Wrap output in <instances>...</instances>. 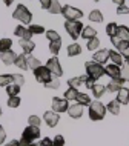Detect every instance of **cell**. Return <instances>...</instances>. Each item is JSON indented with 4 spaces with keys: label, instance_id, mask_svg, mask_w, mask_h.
<instances>
[{
    "label": "cell",
    "instance_id": "obj_1",
    "mask_svg": "<svg viewBox=\"0 0 129 146\" xmlns=\"http://www.w3.org/2000/svg\"><path fill=\"white\" fill-rule=\"evenodd\" d=\"M40 135H42L40 126L28 125V128H25V131L22 134V139L19 140V146H28L29 143H32L34 140L40 139Z\"/></svg>",
    "mask_w": 129,
    "mask_h": 146
},
{
    "label": "cell",
    "instance_id": "obj_2",
    "mask_svg": "<svg viewBox=\"0 0 129 146\" xmlns=\"http://www.w3.org/2000/svg\"><path fill=\"white\" fill-rule=\"evenodd\" d=\"M88 108H89V111H88L89 118H91V120H94V121L103 120L105 115H106V112H108V111H106V106L101 103V102H99V100L91 102V105H89Z\"/></svg>",
    "mask_w": 129,
    "mask_h": 146
},
{
    "label": "cell",
    "instance_id": "obj_3",
    "mask_svg": "<svg viewBox=\"0 0 129 146\" xmlns=\"http://www.w3.org/2000/svg\"><path fill=\"white\" fill-rule=\"evenodd\" d=\"M85 71H86V76L91 77L92 80H95V82L105 76V66L100 65V63H97V62H94V60L85 63Z\"/></svg>",
    "mask_w": 129,
    "mask_h": 146
},
{
    "label": "cell",
    "instance_id": "obj_4",
    "mask_svg": "<svg viewBox=\"0 0 129 146\" xmlns=\"http://www.w3.org/2000/svg\"><path fill=\"white\" fill-rule=\"evenodd\" d=\"M13 19L15 20H20L23 25H31V22H32V13L26 8L25 5H17L15 8V11L13 13Z\"/></svg>",
    "mask_w": 129,
    "mask_h": 146
},
{
    "label": "cell",
    "instance_id": "obj_5",
    "mask_svg": "<svg viewBox=\"0 0 129 146\" xmlns=\"http://www.w3.org/2000/svg\"><path fill=\"white\" fill-rule=\"evenodd\" d=\"M83 28L85 26L80 20H65V29H66V33L69 34V37H71L72 40H77V38L80 37Z\"/></svg>",
    "mask_w": 129,
    "mask_h": 146
},
{
    "label": "cell",
    "instance_id": "obj_6",
    "mask_svg": "<svg viewBox=\"0 0 129 146\" xmlns=\"http://www.w3.org/2000/svg\"><path fill=\"white\" fill-rule=\"evenodd\" d=\"M34 72V77H36V80L38 82V83H42V85H46V83H49L51 80L54 78L52 76V72L46 68V66H38V68H36L32 71Z\"/></svg>",
    "mask_w": 129,
    "mask_h": 146
},
{
    "label": "cell",
    "instance_id": "obj_7",
    "mask_svg": "<svg viewBox=\"0 0 129 146\" xmlns=\"http://www.w3.org/2000/svg\"><path fill=\"white\" fill-rule=\"evenodd\" d=\"M62 15L65 17V20H80L83 17V13L79 8H74L71 5L62 6Z\"/></svg>",
    "mask_w": 129,
    "mask_h": 146
},
{
    "label": "cell",
    "instance_id": "obj_8",
    "mask_svg": "<svg viewBox=\"0 0 129 146\" xmlns=\"http://www.w3.org/2000/svg\"><path fill=\"white\" fill-rule=\"evenodd\" d=\"M46 68H48L51 72H52V76L56 77V78H60L62 76H63V68H62V65H60V60L56 57V56H52L49 58L48 62H46Z\"/></svg>",
    "mask_w": 129,
    "mask_h": 146
},
{
    "label": "cell",
    "instance_id": "obj_9",
    "mask_svg": "<svg viewBox=\"0 0 129 146\" xmlns=\"http://www.w3.org/2000/svg\"><path fill=\"white\" fill-rule=\"evenodd\" d=\"M68 108H69V102L66 98H62V97H52V111L56 112H68Z\"/></svg>",
    "mask_w": 129,
    "mask_h": 146
},
{
    "label": "cell",
    "instance_id": "obj_10",
    "mask_svg": "<svg viewBox=\"0 0 129 146\" xmlns=\"http://www.w3.org/2000/svg\"><path fill=\"white\" fill-rule=\"evenodd\" d=\"M58 120H60V115L56 111H46L43 114V121L49 126V128H56L58 125Z\"/></svg>",
    "mask_w": 129,
    "mask_h": 146
},
{
    "label": "cell",
    "instance_id": "obj_11",
    "mask_svg": "<svg viewBox=\"0 0 129 146\" xmlns=\"http://www.w3.org/2000/svg\"><path fill=\"white\" fill-rule=\"evenodd\" d=\"M105 76H108L109 78H118V77H122V68L114 65V63L106 65L105 66Z\"/></svg>",
    "mask_w": 129,
    "mask_h": 146
},
{
    "label": "cell",
    "instance_id": "obj_12",
    "mask_svg": "<svg viewBox=\"0 0 129 146\" xmlns=\"http://www.w3.org/2000/svg\"><path fill=\"white\" fill-rule=\"evenodd\" d=\"M123 85H124L123 77L111 78V80H109V83L106 85V91H109V92H118V91L123 88Z\"/></svg>",
    "mask_w": 129,
    "mask_h": 146
},
{
    "label": "cell",
    "instance_id": "obj_13",
    "mask_svg": "<svg viewBox=\"0 0 129 146\" xmlns=\"http://www.w3.org/2000/svg\"><path fill=\"white\" fill-rule=\"evenodd\" d=\"M94 62L100 63V65H106V62H109V49H99L94 52L92 57Z\"/></svg>",
    "mask_w": 129,
    "mask_h": 146
},
{
    "label": "cell",
    "instance_id": "obj_14",
    "mask_svg": "<svg viewBox=\"0 0 129 146\" xmlns=\"http://www.w3.org/2000/svg\"><path fill=\"white\" fill-rule=\"evenodd\" d=\"M15 58H17V54H15L13 49L6 51V52H0V60H2L3 65H6V66L14 65V63H15Z\"/></svg>",
    "mask_w": 129,
    "mask_h": 146
},
{
    "label": "cell",
    "instance_id": "obj_15",
    "mask_svg": "<svg viewBox=\"0 0 129 146\" xmlns=\"http://www.w3.org/2000/svg\"><path fill=\"white\" fill-rule=\"evenodd\" d=\"M14 35L15 37H20V38H25V40H31V37H32L29 28H26V26H23V25H19L17 28L14 29Z\"/></svg>",
    "mask_w": 129,
    "mask_h": 146
},
{
    "label": "cell",
    "instance_id": "obj_16",
    "mask_svg": "<svg viewBox=\"0 0 129 146\" xmlns=\"http://www.w3.org/2000/svg\"><path fill=\"white\" fill-rule=\"evenodd\" d=\"M19 45H20V48L23 49V54H26V56H31V52L36 48V43L32 40H25V38H20V40H19Z\"/></svg>",
    "mask_w": 129,
    "mask_h": 146
},
{
    "label": "cell",
    "instance_id": "obj_17",
    "mask_svg": "<svg viewBox=\"0 0 129 146\" xmlns=\"http://www.w3.org/2000/svg\"><path fill=\"white\" fill-rule=\"evenodd\" d=\"M85 106H81L79 103H75V105H71L68 108V114H69V117L71 118H80L81 115H83V111H85Z\"/></svg>",
    "mask_w": 129,
    "mask_h": 146
},
{
    "label": "cell",
    "instance_id": "obj_18",
    "mask_svg": "<svg viewBox=\"0 0 129 146\" xmlns=\"http://www.w3.org/2000/svg\"><path fill=\"white\" fill-rule=\"evenodd\" d=\"M117 102H118L120 105H128L129 103V89L128 88H123L117 92V98H115Z\"/></svg>",
    "mask_w": 129,
    "mask_h": 146
},
{
    "label": "cell",
    "instance_id": "obj_19",
    "mask_svg": "<svg viewBox=\"0 0 129 146\" xmlns=\"http://www.w3.org/2000/svg\"><path fill=\"white\" fill-rule=\"evenodd\" d=\"M115 48L118 49V52L122 54L123 58L129 60V42H128V40H120L118 45H117Z\"/></svg>",
    "mask_w": 129,
    "mask_h": 146
},
{
    "label": "cell",
    "instance_id": "obj_20",
    "mask_svg": "<svg viewBox=\"0 0 129 146\" xmlns=\"http://www.w3.org/2000/svg\"><path fill=\"white\" fill-rule=\"evenodd\" d=\"M109 60H111L114 65L117 66H123L124 62H123V57L118 51H114V49H109Z\"/></svg>",
    "mask_w": 129,
    "mask_h": 146
},
{
    "label": "cell",
    "instance_id": "obj_21",
    "mask_svg": "<svg viewBox=\"0 0 129 146\" xmlns=\"http://www.w3.org/2000/svg\"><path fill=\"white\" fill-rule=\"evenodd\" d=\"M80 37L85 38V40H89V38L97 37V31L94 29L92 26H85L83 31H81V34H80Z\"/></svg>",
    "mask_w": 129,
    "mask_h": 146
},
{
    "label": "cell",
    "instance_id": "obj_22",
    "mask_svg": "<svg viewBox=\"0 0 129 146\" xmlns=\"http://www.w3.org/2000/svg\"><path fill=\"white\" fill-rule=\"evenodd\" d=\"M15 66H19L20 69H28V56L26 54H20V56H17V58H15Z\"/></svg>",
    "mask_w": 129,
    "mask_h": 146
},
{
    "label": "cell",
    "instance_id": "obj_23",
    "mask_svg": "<svg viewBox=\"0 0 129 146\" xmlns=\"http://www.w3.org/2000/svg\"><path fill=\"white\" fill-rule=\"evenodd\" d=\"M106 111L111 112L112 115H118V114H120V103L117 100H111L106 105Z\"/></svg>",
    "mask_w": 129,
    "mask_h": 146
},
{
    "label": "cell",
    "instance_id": "obj_24",
    "mask_svg": "<svg viewBox=\"0 0 129 146\" xmlns=\"http://www.w3.org/2000/svg\"><path fill=\"white\" fill-rule=\"evenodd\" d=\"M86 77H88L86 74H85V76H80V77H72V78H69V80H68V85L72 86V88H79V86L85 85Z\"/></svg>",
    "mask_w": 129,
    "mask_h": 146
},
{
    "label": "cell",
    "instance_id": "obj_25",
    "mask_svg": "<svg viewBox=\"0 0 129 146\" xmlns=\"http://www.w3.org/2000/svg\"><path fill=\"white\" fill-rule=\"evenodd\" d=\"M89 22H94V23H101L103 22V14H101L100 9H92L89 13Z\"/></svg>",
    "mask_w": 129,
    "mask_h": 146
},
{
    "label": "cell",
    "instance_id": "obj_26",
    "mask_svg": "<svg viewBox=\"0 0 129 146\" xmlns=\"http://www.w3.org/2000/svg\"><path fill=\"white\" fill-rule=\"evenodd\" d=\"M81 54V46L79 43H71L68 46V56L69 57H75V56H80Z\"/></svg>",
    "mask_w": 129,
    "mask_h": 146
},
{
    "label": "cell",
    "instance_id": "obj_27",
    "mask_svg": "<svg viewBox=\"0 0 129 146\" xmlns=\"http://www.w3.org/2000/svg\"><path fill=\"white\" fill-rule=\"evenodd\" d=\"M77 96H79V89H77V88H72V86H69V88L65 91L63 98H66L68 102H71V100H75Z\"/></svg>",
    "mask_w": 129,
    "mask_h": 146
},
{
    "label": "cell",
    "instance_id": "obj_28",
    "mask_svg": "<svg viewBox=\"0 0 129 146\" xmlns=\"http://www.w3.org/2000/svg\"><path fill=\"white\" fill-rule=\"evenodd\" d=\"M91 91H92V94H94V97H95V98H101V97H103V94L106 92V86L95 83V85L92 86Z\"/></svg>",
    "mask_w": 129,
    "mask_h": 146
},
{
    "label": "cell",
    "instance_id": "obj_29",
    "mask_svg": "<svg viewBox=\"0 0 129 146\" xmlns=\"http://www.w3.org/2000/svg\"><path fill=\"white\" fill-rule=\"evenodd\" d=\"M77 103L79 105H81V106H89L91 105V98H89V96L88 94H85V92H79V96H77Z\"/></svg>",
    "mask_w": 129,
    "mask_h": 146
},
{
    "label": "cell",
    "instance_id": "obj_30",
    "mask_svg": "<svg viewBox=\"0 0 129 146\" xmlns=\"http://www.w3.org/2000/svg\"><path fill=\"white\" fill-rule=\"evenodd\" d=\"M117 37L120 38V40H128L129 42V28L128 26H120L118 25V31H117Z\"/></svg>",
    "mask_w": 129,
    "mask_h": 146
},
{
    "label": "cell",
    "instance_id": "obj_31",
    "mask_svg": "<svg viewBox=\"0 0 129 146\" xmlns=\"http://www.w3.org/2000/svg\"><path fill=\"white\" fill-rule=\"evenodd\" d=\"M5 89H6V94H8V96H9V97H14V96H19L22 86H19V85H15V83H11V85H8Z\"/></svg>",
    "mask_w": 129,
    "mask_h": 146
},
{
    "label": "cell",
    "instance_id": "obj_32",
    "mask_svg": "<svg viewBox=\"0 0 129 146\" xmlns=\"http://www.w3.org/2000/svg\"><path fill=\"white\" fill-rule=\"evenodd\" d=\"M11 46H13V40H11V38H8V37L0 38V52H6V51H9Z\"/></svg>",
    "mask_w": 129,
    "mask_h": 146
},
{
    "label": "cell",
    "instance_id": "obj_33",
    "mask_svg": "<svg viewBox=\"0 0 129 146\" xmlns=\"http://www.w3.org/2000/svg\"><path fill=\"white\" fill-rule=\"evenodd\" d=\"M60 48H62V38L60 40H56V42H49V51L52 56H58V52H60Z\"/></svg>",
    "mask_w": 129,
    "mask_h": 146
},
{
    "label": "cell",
    "instance_id": "obj_34",
    "mask_svg": "<svg viewBox=\"0 0 129 146\" xmlns=\"http://www.w3.org/2000/svg\"><path fill=\"white\" fill-rule=\"evenodd\" d=\"M48 13L49 14H62V5H60L58 0H52V2H51V6L48 9Z\"/></svg>",
    "mask_w": 129,
    "mask_h": 146
},
{
    "label": "cell",
    "instance_id": "obj_35",
    "mask_svg": "<svg viewBox=\"0 0 129 146\" xmlns=\"http://www.w3.org/2000/svg\"><path fill=\"white\" fill-rule=\"evenodd\" d=\"M11 83H14V80H13V74H2V76H0V86H6L8 85H11Z\"/></svg>",
    "mask_w": 129,
    "mask_h": 146
},
{
    "label": "cell",
    "instance_id": "obj_36",
    "mask_svg": "<svg viewBox=\"0 0 129 146\" xmlns=\"http://www.w3.org/2000/svg\"><path fill=\"white\" fill-rule=\"evenodd\" d=\"M99 46H100V40H99L97 37L86 40V48H88L89 51H95V49H99Z\"/></svg>",
    "mask_w": 129,
    "mask_h": 146
},
{
    "label": "cell",
    "instance_id": "obj_37",
    "mask_svg": "<svg viewBox=\"0 0 129 146\" xmlns=\"http://www.w3.org/2000/svg\"><path fill=\"white\" fill-rule=\"evenodd\" d=\"M117 31H118V25H117L115 22H111L106 25V34L109 35V37H114V35H117Z\"/></svg>",
    "mask_w": 129,
    "mask_h": 146
},
{
    "label": "cell",
    "instance_id": "obj_38",
    "mask_svg": "<svg viewBox=\"0 0 129 146\" xmlns=\"http://www.w3.org/2000/svg\"><path fill=\"white\" fill-rule=\"evenodd\" d=\"M20 102H22V98L19 96L9 97L8 98V106H9V108H19V106H20Z\"/></svg>",
    "mask_w": 129,
    "mask_h": 146
},
{
    "label": "cell",
    "instance_id": "obj_39",
    "mask_svg": "<svg viewBox=\"0 0 129 146\" xmlns=\"http://www.w3.org/2000/svg\"><path fill=\"white\" fill-rule=\"evenodd\" d=\"M28 66L34 71L36 68H38V66H42V63H40V60H38V58L32 57V56H28Z\"/></svg>",
    "mask_w": 129,
    "mask_h": 146
},
{
    "label": "cell",
    "instance_id": "obj_40",
    "mask_svg": "<svg viewBox=\"0 0 129 146\" xmlns=\"http://www.w3.org/2000/svg\"><path fill=\"white\" fill-rule=\"evenodd\" d=\"M46 35V38H48L49 42H56V40H60V35H58L57 31H52V29H49V31H46L45 33Z\"/></svg>",
    "mask_w": 129,
    "mask_h": 146
},
{
    "label": "cell",
    "instance_id": "obj_41",
    "mask_svg": "<svg viewBox=\"0 0 129 146\" xmlns=\"http://www.w3.org/2000/svg\"><path fill=\"white\" fill-rule=\"evenodd\" d=\"M29 31H31V34H45L46 31L45 28H43L42 25H29Z\"/></svg>",
    "mask_w": 129,
    "mask_h": 146
},
{
    "label": "cell",
    "instance_id": "obj_42",
    "mask_svg": "<svg viewBox=\"0 0 129 146\" xmlns=\"http://www.w3.org/2000/svg\"><path fill=\"white\" fill-rule=\"evenodd\" d=\"M28 123L32 125V126H40L42 125V120H40V117H38V115H29Z\"/></svg>",
    "mask_w": 129,
    "mask_h": 146
},
{
    "label": "cell",
    "instance_id": "obj_43",
    "mask_svg": "<svg viewBox=\"0 0 129 146\" xmlns=\"http://www.w3.org/2000/svg\"><path fill=\"white\" fill-rule=\"evenodd\" d=\"M13 80L15 85L19 86H23V83H25V77L22 76V74H13Z\"/></svg>",
    "mask_w": 129,
    "mask_h": 146
},
{
    "label": "cell",
    "instance_id": "obj_44",
    "mask_svg": "<svg viewBox=\"0 0 129 146\" xmlns=\"http://www.w3.org/2000/svg\"><path fill=\"white\" fill-rule=\"evenodd\" d=\"M45 86H46V88H49V89H58V86H60V80L54 77L52 80H51L49 83H46Z\"/></svg>",
    "mask_w": 129,
    "mask_h": 146
},
{
    "label": "cell",
    "instance_id": "obj_45",
    "mask_svg": "<svg viewBox=\"0 0 129 146\" xmlns=\"http://www.w3.org/2000/svg\"><path fill=\"white\" fill-rule=\"evenodd\" d=\"M52 143H54V146H65V137L58 134V135H56L52 139Z\"/></svg>",
    "mask_w": 129,
    "mask_h": 146
},
{
    "label": "cell",
    "instance_id": "obj_46",
    "mask_svg": "<svg viewBox=\"0 0 129 146\" xmlns=\"http://www.w3.org/2000/svg\"><path fill=\"white\" fill-rule=\"evenodd\" d=\"M122 77L124 82H129V66L128 65H124L122 68Z\"/></svg>",
    "mask_w": 129,
    "mask_h": 146
},
{
    "label": "cell",
    "instance_id": "obj_47",
    "mask_svg": "<svg viewBox=\"0 0 129 146\" xmlns=\"http://www.w3.org/2000/svg\"><path fill=\"white\" fill-rule=\"evenodd\" d=\"M117 14H120V15L129 14V8H128L126 5H122V6H117Z\"/></svg>",
    "mask_w": 129,
    "mask_h": 146
},
{
    "label": "cell",
    "instance_id": "obj_48",
    "mask_svg": "<svg viewBox=\"0 0 129 146\" xmlns=\"http://www.w3.org/2000/svg\"><path fill=\"white\" fill-rule=\"evenodd\" d=\"M94 85H95V80H92V78L91 77H86V80H85V88L86 89H92V86Z\"/></svg>",
    "mask_w": 129,
    "mask_h": 146
},
{
    "label": "cell",
    "instance_id": "obj_49",
    "mask_svg": "<svg viewBox=\"0 0 129 146\" xmlns=\"http://www.w3.org/2000/svg\"><path fill=\"white\" fill-rule=\"evenodd\" d=\"M38 146H54V143L51 139H48V137H43L40 140V143H38Z\"/></svg>",
    "mask_w": 129,
    "mask_h": 146
},
{
    "label": "cell",
    "instance_id": "obj_50",
    "mask_svg": "<svg viewBox=\"0 0 129 146\" xmlns=\"http://www.w3.org/2000/svg\"><path fill=\"white\" fill-rule=\"evenodd\" d=\"M51 2H52V0H40V6L43 8V9L48 11L49 6H51Z\"/></svg>",
    "mask_w": 129,
    "mask_h": 146
},
{
    "label": "cell",
    "instance_id": "obj_51",
    "mask_svg": "<svg viewBox=\"0 0 129 146\" xmlns=\"http://www.w3.org/2000/svg\"><path fill=\"white\" fill-rule=\"evenodd\" d=\"M5 140H6V131L3 129V126H0V145H3Z\"/></svg>",
    "mask_w": 129,
    "mask_h": 146
},
{
    "label": "cell",
    "instance_id": "obj_52",
    "mask_svg": "<svg viewBox=\"0 0 129 146\" xmlns=\"http://www.w3.org/2000/svg\"><path fill=\"white\" fill-rule=\"evenodd\" d=\"M118 42H120V38L117 37V35H114V37H111V43H112L114 46H117V45H118Z\"/></svg>",
    "mask_w": 129,
    "mask_h": 146
},
{
    "label": "cell",
    "instance_id": "obj_53",
    "mask_svg": "<svg viewBox=\"0 0 129 146\" xmlns=\"http://www.w3.org/2000/svg\"><path fill=\"white\" fill-rule=\"evenodd\" d=\"M117 6H122V5H126V0H112Z\"/></svg>",
    "mask_w": 129,
    "mask_h": 146
},
{
    "label": "cell",
    "instance_id": "obj_54",
    "mask_svg": "<svg viewBox=\"0 0 129 146\" xmlns=\"http://www.w3.org/2000/svg\"><path fill=\"white\" fill-rule=\"evenodd\" d=\"M5 146H19V140H11L9 143H6Z\"/></svg>",
    "mask_w": 129,
    "mask_h": 146
},
{
    "label": "cell",
    "instance_id": "obj_55",
    "mask_svg": "<svg viewBox=\"0 0 129 146\" xmlns=\"http://www.w3.org/2000/svg\"><path fill=\"white\" fill-rule=\"evenodd\" d=\"M3 3H5L6 6H11V5L14 3V0H3Z\"/></svg>",
    "mask_w": 129,
    "mask_h": 146
},
{
    "label": "cell",
    "instance_id": "obj_56",
    "mask_svg": "<svg viewBox=\"0 0 129 146\" xmlns=\"http://www.w3.org/2000/svg\"><path fill=\"white\" fill-rule=\"evenodd\" d=\"M28 146H38V145H36V143H34V141H32V143H29Z\"/></svg>",
    "mask_w": 129,
    "mask_h": 146
},
{
    "label": "cell",
    "instance_id": "obj_57",
    "mask_svg": "<svg viewBox=\"0 0 129 146\" xmlns=\"http://www.w3.org/2000/svg\"><path fill=\"white\" fill-rule=\"evenodd\" d=\"M0 117H2V108H0Z\"/></svg>",
    "mask_w": 129,
    "mask_h": 146
},
{
    "label": "cell",
    "instance_id": "obj_58",
    "mask_svg": "<svg viewBox=\"0 0 129 146\" xmlns=\"http://www.w3.org/2000/svg\"><path fill=\"white\" fill-rule=\"evenodd\" d=\"M126 65H128V66H129V60H126Z\"/></svg>",
    "mask_w": 129,
    "mask_h": 146
},
{
    "label": "cell",
    "instance_id": "obj_59",
    "mask_svg": "<svg viewBox=\"0 0 129 146\" xmlns=\"http://www.w3.org/2000/svg\"><path fill=\"white\" fill-rule=\"evenodd\" d=\"M94 2H100V0H94Z\"/></svg>",
    "mask_w": 129,
    "mask_h": 146
}]
</instances>
